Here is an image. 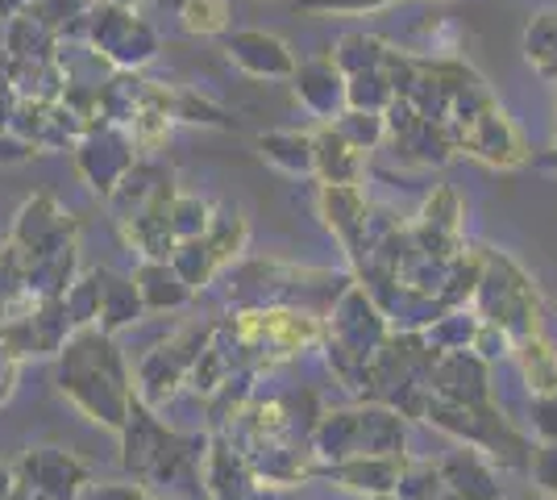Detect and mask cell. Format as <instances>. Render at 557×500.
<instances>
[{
	"mask_svg": "<svg viewBox=\"0 0 557 500\" xmlns=\"http://www.w3.org/2000/svg\"><path fill=\"white\" fill-rule=\"evenodd\" d=\"M59 388L71 405L100 426L121 429L134 405V388L125 376V363L116 355L113 333L75 330L59 351Z\"/></svg>",
	"mask_w": 557,
	"mask_h": 500,
	"instance_id": "obj_1",
	"label": "cell"
},
{
	"mask_svg": "<svg viewBox=\"0 0 557 500\" xmlns=\"http://www.w3.org/2000/svg\"><path fill=\"white\" fill-rule=\"evenodd\" d=\"M84 42L113 72H141L146 63H154V54L163 47L159 29L146 22L138 9H121V4H104V0L88 4Z\"/></svg>",
	"mask_w": 557,
	"mask_h": 500,
	"instance_id": "obj_2",
	"label": "cell"
},
{
	"mask_svg": "<svg viewBox=\"0 0 557 500\" xmlns=\"http://www.w3.org/2000/svg\"><path fill=\"white\" fill-rule=\"evenodd\" d=\"M404 426L387 408H349L329 413L317 429V451L325 459H354V454H399Z\"/></svg>",
	"mask_w": 557,
	"mask_h": 500,
	"instance_id": "obj_3",
	"label": "cell"
},
{
	"mask_svg": "<svg viewBox=\"0 0 557 500\" xmlns=\"http://www.w3.org/2000/svg\"><path fill=\"white\" fill-rule=\"evenodd\" d=\"M71 155H75L79 180H84L88 188L100 192V196H109V192L125 180V171L138 163V146L129 138V130L109 125V121L88 125V130L79 134V143L71 146Z\"/></svg>",
	"mask_w": 557,
	"mask_h": 500,
	"instance_id": "obj_4",
	"label": "cell"
},
{
	"mask_svg": "<svg viewBox=\"0 0 557 500\" xmlns=\"http://www.w3.org/2000/svg\"><path fill=\"white\" fill-rule=\"evenodd\" d=\"M13 484H22L42 500H79L88 484V467L59 447H29L13 463Z\"/></svg>",
	"mask_w": 557,
	"mask_h": 500,
	"instance_id": "obj_5",
	"label": "cell"
},
{
	"mask_svg": "<svg viewBox=\"0 0 557 500\" xmlns=\"http://www.w3.org/2000/svg\"><path fill=\"white\" fill-rule=\"evenodd\" d=\"M75 242V221L71 214H63V205L50 196V192H38L29 196L22 209H17V221H13V234H9V246L17 251V259H42L50 251Z\"/></svg>",
	"mask_w": 557,
	"mask_h": 500,
	"instance_id": "obj_6",
	"label": "cell"
},
{
	"mask_svg": "<svg viewBox=\"0 0 557 500\" xmlns=\"http://www.w3.org/2000/svg\"><path fill=\"white\" fill-rule=\"evenodd\" d=\"M458 150H470L474 159L491 167H520L529 163V143L520 134V125L499 109V100H491L487 109H479L458 134Z\"/></svg>",
	"mask_w": 557,
	"mask_h": 500,
	"instance_id": "obj_7",
	"label": "cell"
},
{
	"mask_svg": "<svg viewBox=\"0 0 557 500\" xmlns=\"http://www.w3.org/2000/svg\"><path fill=\"white\" fill-rule=\"evenodd\" d=\"M333 333H337V346H333L337 358H354L358 367H367L379 355L387 326H383V317H379V309H374L371 296L362 288H346V296L337 301Z\"/></svg>",
	"mask_w": 557,
	"mask_h": 500,
	"instance_id": "obj_8",
	"label": "cell"
},
{
	"mask_svg": "<svg viewBox=\"0 0 557 500\" xmlns=\"http://www.w3.org/2000/svg\"><path fill=\"white\" fill-rule=\"evenodd\" d=\"M225 54H230L233 68L246 72L250 80H292V72H296V50L267 29L225 34Z\"/></svg>",
	"mask_w": 557,
	"mask_h": 500,
	"instance_id": "obj_9",
	"label": "cell"
},
{
	"mask_svg": "<svg viewBox=\"0 0 557 500\" xmlns=\"http://www.w3.org/2000/svg\"><path fill=\"white\" fill-rule=\"evenodd\" d=\"M317 205H321L325 225L349 251V259L362 263V255H367V221H371V205H367V196L358 192V184H325L321 196H317Z\"/></svg>",
	"mask_w": 557,
	"mask_h": 500,
	"instance_id": "obj_10",
	"label": "cell"
},
{
	"mask_svg": "<svg viewBox=\"0 0 557 500\" xmlns=\"http://www.w3.org/2000/svg\"><path fill=\"white\" fill-rule=\"evenodd\" d=\"M292 88L300 96V105L321 121H333L346 109V72L333 63V54H317L308 63H296Z\"/></svg>",
	"mask_w": 557,
	"mask_h": 500,
	"instance_id": "obj_11",
	"label": "cell"
},
{
	"mask_svg": "<svg viewBox=\"0 0 557 500\" xmlns=\"http://www.w3.org/2000/svg\"><path fill=\"white\" fill-rule=\"evenodd\" d=\"M458 217H462L458 192L442 184V188L424 200L417 230H412V242H417L424 255H433V259H454L458 234H462V221H458Z\"/></svg>",
	"mask_w": 557,
	"mask_h": 500,
	"instance_id": "obj_12",
	"label": "cell"
},
{
	"mask_svg": "<svg viewBox=\"0 0 557 500\" xmlns=\"http://www.w3.org/2000/svg\"><path fill=\"white\" fill-rule=\"evenodd\" d=\"M399 463L395 454H354V459H333L329 467H312V476L321 479H337L342 488H354V492H392L399 484Z\"/></svg>",
	"mask_w": 557,
	"mask_h": 500,
	"instance_id": "obj_13",
	"label": "cell"
},
{
	"mask_svg": "<svg viewBox=\"0 0 557 500\" xmlns=\"http://www.w3.org/2000/svg\"><path fill=\"white\" fill-rule=\"evenodd\" d=\"M96 271V288H100V330L104 333H116L121 326H129V321H138V313L146 309L138 296V284L134 280H125V276H116L109 267H92Z\"/></svg>",
	"mask_w": 557,
	"mask_h": 500,
	"instance_id": "obj_14",
	"label": "cell"
},
{
	"mask_svg": "<svg viewBox=\"0 0 557 500\" xmlns=\"http://www.w3.org/2000/svg\"><path fill=\"white\" fill-rule=\"evenodd\" d=\"M312 143H317V171L312 175H321L325 184H358V175H362V150L358 146H349L329 121L321 134H312Z\"/></svg>",
	"mask_w": 557,
	"mask_h": 500,
	"instance_id": "obj_15",
	"label": "cell"
},
{
	"mask_svg": "<svg viewBox=\"0 0 557 500\" xmlns=\"http://www.w3.org/2000/svg\"><path fill=\"white\" fill-rule=\"evenodd\" d=\"M150 93V84L141 80V72H113L109 84H100L96 88V109H100V121H109V125H129L134 113L141 109V100Z\"/></svg>",
	"mask_w": 557,
	"mask_h": 500,
	"instance_id": "obj_16",
	"label": "cell"
},
{
	"mask_svg": "<svg viewBox=\"0 0 557 500\" xmlns=\"http://www.w3.org/2000/svg\"><path fill=\"white\" fill-rule=\"evenodd\" d=\"M258 150L267 163H275L287 175H312L317 171V143L300 130H271L258 138Z\"/></svg>",
	"mask_w": 557,
	"mask_h": 500,
	"instance_id": "obj_17",
	"label": "cell"
},
{
	"mask_svg": "<svg viewBox=\"0 0 557 500\" xmlns=\"http://www.w3.org/2000/svg\"><path fill=\"white\" fill-rule=\"evenodd\" d=\"M134 284H138V296L146 309H180L187 296H191V288L175 276V267L166 259H150L138 267V276H134Z\"/></svg>",
	"mask_w": 557,
	"mask_h": 500,
	"instance_id": "obj_18",
	"label": "cell"
},
{
	"mask_svg": "<svg viewBox=\"0 0 557 500\" xmlns=\"http://www.w3.org/2000/svg\"><path fill=\"white\" fill-rule=\"evenodd\" d=\"M520 371L533 388V397H557V351L541 338V333H529L520 338Z\"/></svg>",
	"mask_w": 557,
	"mask_h": 500,
	"instance_id": "obj_19",
	"label": "cell"
},
{
	"mask_svg": "<svg viewBox=\"0 0 557 500\" xmlns=\"http://www.w3.org/2000/svg\"><path fill=\"white\" fill-rule=\"evenodd\" d=\"M175 17L191 38H221L230 34L233 4L230 0H175Z\"/></svg>",
	"mask_w": 557,
	"mask_h": 500,
	"instance_id": "obj_20",
	"label": "cell"
},
{
	"mask_svg": "<svg viewBox=\"0 0 557 500\" xmlns=\"http://www.w3.org/2000/svg\"><path fill=\"white\" fill-rule=\"evenodd\" d=\"M387 47H392L387 38L354 29V34H342V38H337V47L329 50V54H333V63H337L342 72L354 75V72H371V68H383V54H387Z\"/></svg>",
	"mask_w": 557,
	"mask_h": 500,
	"instance_id": "obj_21",
	"label": "cell"
},
{
	"mask_svg": "<svg viewBox=\"0 0 557 500\" xmlns=\"http://www.w3.org/2000/svg\"><path fill=\"white\" fill-rule=\"evenodd\" d=\"M246 234H250V225H246V217L230 209V205H221V209H212V221L209 230H205V242H209L212 259L216 263H230L242 246H246Z\"/></svg>",
	"mask_w": 557,
	"mask_h": 500,
	"instance_id": "obj_22",
	"label": "cell"
},
{
	"mask_svg": "<svg viewBox=\"0 0 557 500\" xmlns=\"http://www.w3.org/2000/svg\"><path fill=\"white\" fill-rule=\"evenodd\" d=\"M166 100H171V118L187 121V125H216V130H230L233 121L230 113L209 100V96L191 93V88H166Z\"/></svg>",
	"mask_w": 557,
	"mask_h": 500,
	"instance_id": "obj_23",
	"label": "cell"
},
{
	"mask_svg": "<svg viewBox=\"0 0 557 500\" xmlns=\"http://www.w3.org/2000/svg\"><path fill=\"white\" fill-rule=\"evenodd\" d=\"M349 146H358L362 155L374 150V146L387 143V130H383V113H371V109H342L337 118L329 121Z\"/></svg>",
	"mask_w": 557,
	"mask_h": 500,
	"instance_id": "obj_24",
	"label": "cell"
},
{
	"mask_svg": "<svg viewBox=\"0 0 557 500\" xmlns=\"http://www.w3.org/2000/svg\"><path fill=\"white\" fill-rule=\"evenodd\" d=\"M171 267H175V276L184 280L187 288H200L209 284V276L221 267V263L212 259L209 242L205 239H187V242H175V251H171Z\"/></svg>",
	"mask_w": 557,
	"mask_h": 500,
	"instance_id": "obj_25",
	"label": "cell"
},
{
	"mask_svg": "<svg viewBox=\"0 0 557 500\" xmlns=\"http://www.w3.org/2000/svg\"><path fill=\"white\" fill-rule=\"evenodd\" d=\"M392 96H395V88L387 84L383 68L346 75V109H371V113H383V109L392 105Z\"/></svg>",
	"mask_w": 557,
	"mask_h": 500,
	"instance_id": "obj_26",
	"label": "cell"
},
{
	"mask_svg": "<svg viewBox=\"0 0 557 500\" xmlns=\"http://www.w3.org/2000/svg\"><path fill=\"white\" fill-rule=\"evenodd\" d=\"M524 54L536 72L545 75L549 68H557V9L536 13L529 29H524Z\"/></svg>",
	"mask_w": 557,
	"mask_h": 500,
	"instance_id": "obj_27",
	"label": "cell"
},
{
	"mask_svg": "<svg viewBox=\"0 0 557 500\" xmlns=\"http://www.w3.org/2000/svg\"><path fill=\"white\" fill-rule=\"evenodd\" d=\"M209 221H212V205L209 200H200V196H175L171 209H166V225H171L175 242L205 239Z\"/></svg>",
	"mask_w": 557,
	"mask_h": 500,
	"instance_id": "obj_28",
	"label": "cell"
},
{
	"mask_svg": "<svg viewBox=\"0 0 557 500\" xmlns=\"http://www.w3.org/2000/svg\"><path fill=\"white\" fill-rule=\"evenodd\" d=\"M399 0H296L304 13H333V17H362V13H383Z\"/></svg>",
	"mask_w": 557,
	"mask_h": 500,
	"instance_id": "obj_29",
	"label": "cell"
},
{
	"mask_svg": "<svg viewBox=\"0 0 557 500\" xmlns=\"http://www.w3.org/2000/svg\"><path fill=\"white\" fill-rule=\"evenodd\" d=\"M533 476L549 497H557V442H545L533 451Z\"/></svg>",
	"mask_w": 557,
	"mask_h": 500,
	"instance_id": "obj_30",
	"label": "cell"
},
{
	"mask_svg": "<svg viewBox=\"0 0 557 500\" xmlns=\"http://www.w3.org/2000/svg\"><path fill=\"white\" fill-rule=\"evenodd\" d=\"M420 38L429 42V54H454V50H458V29L449 22L420 25Z\"/></svg>",
	"mask_w": 557,
	"mask_h": 500,
	"instance_id": "obj_31",
	"label": "cell"
},
{
	"mask_svg": "<svg viewBox=\"0 0 557 500\" xmlns=\"http://www.w3.org/2000/svg\"><path fill=\"white\" fill-rule=\"evenodd\" d=\"M17 367H22V358L13 355V346L0 338V405L13 397V383H17Z\"/></svg>",
	"mask_w": 557,
	"mask_h": 500,
	"instance_id": "obj_32",
	"label": "cell"
},
{
	"mask_svg": "<svg viewBox=\"0 0 557 500\" xmlns=\"http://www.w3.org/2000/svg\"><path fill=\"white\" fill-rule=\"evenodd\" d=\"M13 109H17V88H13V80H9V68H4V59H0V134H9Z\"/></svg>",
	"mask_w": 557,
	"mask_h": 500,
	"instance_id": "obj_33",
	"label": "cell"
},
{
	"mask_svg": "<svg viewBox=\"0 0 557 500\" xmlns=\"http://www.w3.org/2000/svg\"><path fill=\"white\" fill-rule=\"evenodd\" d=\"M29 155H34V146L22 143L13 130H9V134H0V163H25Z\"/></svg>",
	"mask_w": 557,
	"mask_h": 500,
	"instance_id": "obj_34",
	"label": "cell"
},
{
	"mask_svg": "<svg viewBox=\"0 0 557 500\" xmlns=\"http://www.w3.org/2000/svg\"><path fill=\"white\" fill-rule=\"evenodd\" d=\"M9 492H13V467L0 463V500H9Z\"/></svg>",
	"mask_w": 557,
	"mask_h": 500,
	"instance_id": "obj_35",
	"label": "cell"
},
{
	"mask_svg": "<svg viewBox=\"0 0 557 500\" xmlns=\"http://www.w3.org/2000/svg\"><path fill=\"white\" fill-rule=\"evenodd\" d=\"M22 4L25 0H0V17H4V22H9V17H17V13H22Z\"/></svg>",
	"mask_w": 557,
	"mask_h": 500,
	"instance_id": "obj_36",
	"label": "cell"
},
{
	"mask_svg": "<svg viewBox=\"0 0 557 500\" xmlns=\"http://www.w3.org/2000/svg\"><path fill=\"white\" fill-rule=\"evenodd\" d=\"M104 4H121V9H138V4H146V0H104Z\"/></svg>",
	"mask_w": 557,
	"mask_h": 500,
	"instance_id": "obj_37",
	"label": "cell"
},
{
	"mask_svg": "<svg viewBox=\"0 0 557 500\" xmlns=\"http://www.w3.org/2000/svg\"><path fill=\"white\" fill-rule=\"evenodd\" d=\"M374 500H392V492H379V497H374Z\"/></svg>",
	"mask_w": 557,
	"mask_h": 500,
	"instance_id": "obj_38",
	"label": "cell"
}]
</instances>
